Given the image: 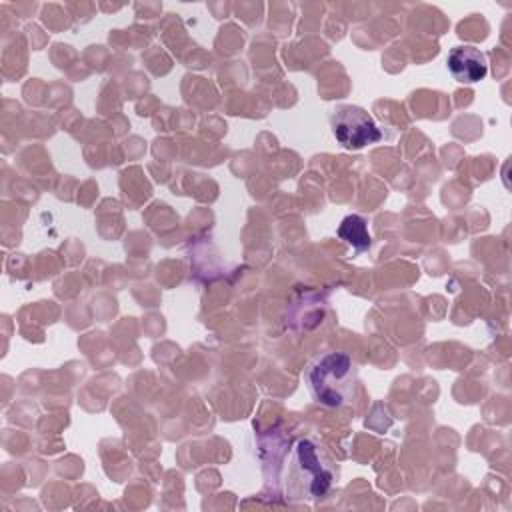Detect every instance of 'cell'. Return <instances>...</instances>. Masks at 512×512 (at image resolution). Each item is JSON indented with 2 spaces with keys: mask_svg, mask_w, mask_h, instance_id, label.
I'll return each instance as SVG.
<instances>
[{
  "mask_svg": "<svg viewBox=\"0 0 512 512\" xmlns=\"http://www.w3.org/2000/svg\"><path fill=\"white\" fill-rule=\"evenodd\" d=\"M338 236L342 240H346L356 252H362V250L370 248V244H372V238L366 228V220L358 214H350L340 222Z\"/></svg>",
  "mask_w": 512,
  "mask_h": 512,
  "instance_id": "obj_5",
  "label": "cell"
},
{
  "mask_svg": "<svg viewBox=\"0 0 512 512\" xmlns=\"http://www.w3.org/2000/svg\"><path fill=\"white\" fill-rule=\"evenodd\" d=\"M332 134L346 150H360L382 140V130L374 118L360 106H340L332 114Z\"/></svg>",
  "mask_w": 512,
  "mask_h": 512,
  "instance_id": "obj_3",
  "label": "cell"
},
{
  "mask_svg": "<svg viewBox=\"0 0 512 512\" xmlns=\"http://www.w3.org/2000/svg\"><path fill=\"white\" fill-rule=\"evenodd\" d=\"M304 384L320 406L342 408L356 398V364L346 352H324L308 364Z\"/></svg>",
  "mask_w": 512,
  "mask_h": 512,
  "instance_id": "obj_2",
  "label": "cell"
},
{
  "mask_svg": "<svg viewBox=\"0 0 512 512\" xmlns=\"http://www.w3.org/2000/svg\"><path fill=\"white\" fill-rule=\"evenodd\" d=\"M338 478V468L322 446L312 438H302L294 444L286 476L284 494L292 502H308L324 498Z\"/></svg>",
  "mask_w": 512,
  "mask_h": 512,
  "instance_id": "obj_1",
  "label": "cell"
},
{
  "mask_svg": "<svg viewBox=\"0 0 512 512\" xmlns=\"http://www.w3.org/2000/svg\"><path fill=\"white\" fill-rule=\"evenodd\" d=\"M448 72L456 82L474 84L488 74V58L474 46H454L446 56Z\"/></svg>",
  "mask_w": 512,
  "mask_h": 512,
  "instance_id": "obj_4",
  "label": "cell"
}]
</instances>
